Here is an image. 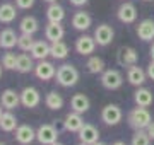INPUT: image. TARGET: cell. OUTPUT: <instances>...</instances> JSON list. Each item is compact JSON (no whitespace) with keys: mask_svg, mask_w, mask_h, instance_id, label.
I'll list each match as a JSON object with an SVG mask.
<instances>
[{"mask_svg":"<svg viewBox=\"0 0 154 145\" xmlns=\"http://www.w3.org/2000/svg\"><path fill=\"white\" fill-rule=\"evenodd\" d=\"M57 84L62 87H74L79 82V70L70 63H63L57 68Z\"/></svg>","mask_w":154,"mask_h":145,"instance_id":"cell-1","label":"cell"},{"mask_svg":"<svg viewBox=\"0 0 154 145\" xmlns=\"http://www.w3.org/2000/svg\"><path fill=\"white\" fill-rule=\"evenodd\" d=\"M127 121H128V125H130L134 130H146L149 125H151V121H152V116H151V113L147 111V108L137 106L128 113Z\"/></svg>","mask_w":154,"mask_h":145,"instance_id":"cell-2","label":"cell"},{"mask_svg":"<svg viewBox=\"0 0 154 145\" xmlns=\"http://www.w3.org/2000/svg\"><path fill=\"white\" fill-rule=\"evenodd\" d=\"M123 84V75L116 68H108L101 73V85L108 90H116L120 89Z\"/></svg>","mask_w":154,"mask_h":145,"instance_id":"cell-3","label":"cell"},{"mask_svg":"<svg viewBox=\"0 0 154 145\" xmlns=\"http://www.w3.org/2000/svg\"><path fill=\"white\" fill-rule=\"evenodd\" d=\"M36 140H38L41 145H51L58 140V130L50 125V123H45L41 125L38 130H36Z\"/></svg>","mask_w":154,"mask_h":145,"instance_id":"cell-4","label":"cell"},{"mask_svg":"<svg viewBox=\"0 0 154 145\" xmlns=\"http://www.w3.org/2000/svg\"><path fill=\"white\" fill-rule=\"evenodd\" d=\"M122 118H123V113L122 109L116 104H106L103 109H101V120L105 125L108 126H115L118 123L122 121Z\"/></svg>","mask_w":154,"mask_h":145,"instance_id":"cell-5","label":"cell"},{"mask_svg":"<svg viewBox=\"0 0 154 145\" xmlns=\"http://www.w3.org/2000/svg\"><path fill=\"white\" fill-rule=\"evenodd\" d=\"M113 38H115V31L110 24H99L96 31H94V39L99 46H108L113 43Z\"/></svg>","mask_w":154,"mask_h":145,"instance_id":"cell-6","label":"cell"},{"mask_svg":"<svg viewBox=\"0 0 154 145\" xmlns=\"http://www.w3.org/2000/svg\"><path fill=\"white\" fill-rule=\"evenodd\" d=\"M116 17H118V21L123 24H134L137 21V9L134 4L130 2H123L120 7H118V10H116Z\"/></svg>","mask_w":154,"mask_h":145,"instance_id":"cell-7","label":"cell"},{"mask_svg":"<svg viewBox=\"0 0 154 145\" xmlns=\"http://www.w3.org/2000/svg\"><path fill=\"white\" fill-rule=\"evenodd\" d=\"M96 45H98V43H96L94 36L82 34V36H79V38L75 39V51L79 53V55L88 56V55H91V53H94Z\"/></svg>","mask_w":154,"mask_h":145,"instance_id":"cell-8","label":"cell"},{"mask_svg":"<svg viewBox=\"0 0 154 145\" xmlns=\"http://www.w3.org/2000/svg\"><path fill=\"white\" fill-rule=\"evenodd\" d=\"M41 102V96H39L38 89H34V87H24L21 90V104L24 108H29V109H33L36 108Z\"/></svg>","mask_w":154,"mask_h":145,"instance_id":"cell-9","label":"cell"},{"mask_svg":"<svg viewBox=\"0 0 154 145\" xmlns=\"http://www.w3.org/2000/svg\"><path fill=\"white\" fill-rule=\"evenodd\" d=\"M0 104H2V108H5L7 111L16 109L21 104V92H16L14 89H5L0 94Z\"/></svg>","mask_w":154,"mask_h":145,"instance_id":"cell-10","label":"cell"},{"mask_svg":"<svg viewBox=\"0 0 154 145\" xmlns=\"http://www.w3.org/2000/svg\"><path fill=\"white\" fill-rule=\"evenodd\" d=\"M34 75L39 78V80H51V78L57 75V68L51 61L46 60H39V63L34 67Z\"/></svg>","mask_w":154,"mask_h":145,"instance_id":"cell-11","label":"cell"},{"mask_svg":"<svg viewBox=\"0 0 154 145\" xmlns=\"http://www.w3.org/2000/svg\"><path fill=\"white\" fill-rule=\"evenodd\" d=\"M65 36V29L62 26V22H48L45 28V38L48 39L50 43H57L62 41V38Z\"/></svg>","mask_w":154,"mask_h":145,"instance_id":"cell-12","label":"cell"},{"mask_svg":"<svg viewBox=\"0 0 154 145\" xmlns=\"http://www.w3.org/2000/svg\"><path fill=\"white\" fill-rule=\"evenodd\" d=\"M79 140L82 144H88V145H93L99 140V132L96 126L89 125V123H84V126L79 130Z\"/></svg>","mask_w":154,"mask_h":145,"instance_id":"cell-13","label":"cell"},{"mask_svg":"<svg viewBox=\"0 0 154 145\" xmlns=\"http://www.w3.org/2000/svg\"><path fill=\"white\" fill-rule=\"evenodd\" d=\"M36 138V132L29 125H19L16 128V142L21 145H29Z\"/></svg>","mask_w":154,"mask_h":145,"instance_id":"cell-14","label":"cell"},{"mask_svg":"<svg viewBox=\"0 0 154 145\" xmlns=\"http://www.w3.org/2000/svg\"><path fill=\"white\" fill-rule=\"evenodd\" d=\"M63 126L70 133H79V130L84 126V120L81 116V113H75V111L69 113L65 116V120H63Z\"/></svg>","mask_w":154,"mask_h":145,"instance_id":"cell-15","label":"cell"},{"mask_svg":"<svg viewBox=\"0 0 154 145\" xmlns=\"http://www.w3.org/2000/svg\"><path fill=\"white\" fill-rule=\"evenodd\" d=\"M137 36L140 41H152L154 39V21L152 19H144L137 26Z\"/></svg>","mask_w":154,"mask_h":145,"instance_id":"cell-16","label":"cell"},{"mask_svg":"<svg viewBox=\"0 0 154 145\" xmlns=\"http://www.w3.org/2000/svg\"><path fill=\"white\" fill-rule=\"evenodd\" d=\"M31 56L34 60H46V56H51V45H48L46 41L39 39V41H34L33 48H31Z\"/></svg>","mask_w":154,"mask_h":145,"instance_id":"cell-17","label":"cell"},{"mask_svg":"<svg viewBox=\"0 0 154 145\" xmlns=\"http://www.w3.org/2000/svg\"><path fill=\"white\" fill-rule=\"evenodd\" d=\"M89 106H91V101L86 94L79 92V94H74L70 99V109L75 113H81L84 114L86 111H89Z\"/></svg>","mask_w":154,"mask_h":145,"instance_id":"cell-18","label":"cell"},{"mask_svg":"<svg viewBox=\"0 0 154 145\" xmlns=\"http://www.w3.org/2000/svg\"><path fill=\"white\" fill-rule=\"evenodd\" d=\"M91 24H93V19H91V16H89L88 12L84 10H79L74 14V17H72V26H74V29L75 31H88L89 28H91Z\"/></svg>","mask_w":154,"mask_h":145,"instance_id":"cell-19","label":"cell"},{"mask_svg":"<svg viewBox=\"0 0 154 145\" xmlns=\"http://www.w3.org/2000/svg\"><path fill=\"white\" fill-rule=\"evenodd\" d=\"M146 77H147V72H144L140 67H137V65L128 67V72H127V80H128V84L135 85V87H140V85L146 82Z\"/></svg>","mask_w":154,"mask_h":145,"instance_id":"cell-20","label":"cell"},{"mask_svg":"<svg viewBox=\"0 0 154 145\" xmlns=\"http://www.w3.org/2000/svg\"><path fill=\"white\" fill-rule=\"evenodd\" d=\"M139 60V53L135 48H130V46H125V48H122L120 53H118V61H120L122 65H127V67H132L135 65Z\"/></svg>","mask_w":154,"mask_h":145,"instance_id":"cell-21","label":"cell"},{"mask_svg":"<svg viewBox=\"0 0 154 145\" xmlns=\"http://www.w3.org/2000/svg\"><path fill=\"white\" fill-rule=\"evenodd\" d=\"M17 39H19V36L16 34L14 29L5 28V29L0 31V46L5 48V50H12L17 45Z\"/></svg>","mask_w":154,"mask_h":145,"instance_id":"cell-22","label":"cell"},{"mask_svg":"<svg viewBox=\"0 0 154 145\" xmlns=\"http://www.w3.org/2000/svg\"><path fill=\"white\" fill-rule=\"evenodd\" d=\"M134 101H135V104L137 106H142V108H149L152 104L154 101V96L152 92L146 87H139L135 92H134Z\"/></svg>","mask_w":154,"mask_h":145,"instance_id":"cell-23","label":"cell"},{"mask_svg":"<svg viewBox=\"0 0 154 145\" xmlns=\"http://www.w3.org/2000/svg\"><path fill=\"white\" fill-rule=\"evenodd\" d=\"M46 19H48V22H62L65 19V9L58 2L50 4L46 9Z\"/></svg>","mask_w":154,"mask_h":145,"instance_id":"cell-24","label":"cell"},{"mask_svg":"<svg viewBox=\"0 0 154 145\" xmlns=\"http://www.w3.org/2000/svg\"><path fill=\"white\" fill-rule=\"evenodd\" d=\"M19 29H21L22 34H31L33 36L34 33H38L39 29V22L38 19L33 16H26L21 19V22H19Z\"/></svg>","mask_w":154,"mask_h":145,"instance_id":"cell-25","label":"cell"},{"mask_svg":"<svg viewBox=\"0 0 154 145\" xmlns=\"http://www.w3.org/2000/svg\"><path fill=\"white\" fill-rule=\"evenodd\" d=\"M34 58L29 55H17V63H16V70L21 73H29V72H34Z\"/></svg>","mask_w":154,"mask_h":145,"instance_id":"cell-26","label":"cell"},{"mask_svg":"<svg viewBox=\"0 0 154 145\" xmlns=\"http://www.w3.org/2000/svg\"><path fill=\"white\" fill-rule=\"evenodd\" d=\"M45 106L48 108V109H51V111L62 109L63 108V97H62V94H58L57 90L48 92V94L45 96Z\"/></svg>","mask_w":154,"mask_h":145,"instance_id":"cell-27","label":"cell"},{"mask_svg":"<svg viewBox=\"0 0 154 145\" xmlns=\"http://www.w3.org/2000/svg\"><path fill=\"white\" fill-rule=\"evenodd\" d=\"M17 9L12 4H0V22L2 24H11L16 21Z\"/></svg>","mask_w":154,"mask_h":145,"instance_id":"cell-28","label":"cell"},{"mask_svg":"<svg viewBox=\"0 0 154 145\" xmlns=\"http://www.w3.org/2000/svg\"><path fill=\"white\" fill-rule=\"evenodd\" d=\"M16 128H17V118L11 111L4 113L2 118H0V130L9 133V132H16Z\"/></svg>","mask_w":154,"mask_h":145,"instance_id":"cell-29","label":"cell"},{"mask_svg":"<svg viewBox=\"0 0 154 145\" xmlns=\"http://www.w3.org/2000/svg\"><path fill=\"white\" fill-rule=\"evenodd\" d=\"M51 56L55 60H65L69 56V46L63 43V41H57V43H51Z\"/></svg>","mask_w":154,"mask_h":145,"instance_id":"cell-30","label":"cell"},{"mask_svg":"<svg viewBox=\"0 0 154 145\" xmlns=\"http://www.w3.org/2000/svg\"><path fill=\"white\" fill-rule=\"evenodd\" d=\"M86 67H88L89 73H96V75H98V73H103L106 70L105 61H103V58H99V56H89Z\"/></svg>","mask_w":154,"mask_h":145,"instance_id":"cell-31","label":"cell"},{"mask_svg":"<svg viewBox=\"0 0 154 145\" xmlns=\"http://www.w3.org/2000/svg\"><path fill=\"white\" fill-rule=\"evenodd\" d=\"M132 145H151V137L146 130H135L132 137Z\"/></svg>","mask_w":154,"mask_h":145,"instance_id":"cell-32","label":"cell"},{"mask_svg":"<svg viewBox=\"0 0 154 145\" xmlns=\"http://www.w3.org/2000/svg\"><path fill=\"white\" fill-rule=\"evenodd\" d=\"M33 45H34V39L31 34H21L19 39H17V48L22 51H31Z\"/></svg>","mask_w":154,"mask_h":145,"instance_id":"cell-33","label":"cell"},{"mask_svg":"<svg viewBox=\"0 0 154 145\" xmlns=\"http://www.w3.org/2000/svg\"><path fill=\"white\" fill-rule=\"evenodd\" d=\"M16 63H17V56L14 53H5L2 56V67L7 70H16Z\"/></svg>","mask_w":154,"mask_h":145,"instance_id":"cell-34","label":"cell"},{"mask_svg":"<svg viewBox=\"0 0 154 145\" xmlns=\"http://www.w3.org/2000/svg\"><path fill=\"white\" fill-rule=\"evenodd\" d=\"M17 9H22V10H28L34 5V0H16Z\"/></svg>","mask_w":154,"mask_h":145,"instance_id":"cell-35","label":"cell"},{"mask_svg":"<svg viewBox=\"0 0 154 145\" xmlns=\"http://www.w3.org/2000/svg\"><path fill=\"white\" fill-rule=\"evenodd\" d=\"M147 77L154 80V60H151V63L147 65Z\"/></svg>","mask_w":154,"mask_h":145,"instance_id":"cell-36","label":"cell"},{"mask_svg":"<svg viewBox=\"0 0 154 145\" xmlns=\"http://www.w3.org/2000/svg\"><path fill=\"white\" fill-rule=\"evenodd\" d=\"M69 2H70L74 7H82V5H86V4H88L89 0H69Z\"/></svg>","mask_w":154,"mask_h":145,"instance_id":"cell-37","label":"cell"},{"mask_svg":"<svg viewBox=\"0 0 154 145\" xmlns=\"http://www.w3.org/2000/svg\"><path fill=\"white\" fill-rule=\"evenodd\" d=\"M146 132H147V135L151 137V140H154V121H151V125L146 128Z\"/></svg>","mask_w":154,"mask_h":145,"instance_id":"cell-38","label":"cell"},{"mask_svg":"<svg viewBox=\"0 0 154 145\" xmlns=\"http://www.w3.org/2000/svg\"><path fill=\"white\" fill-rule=\"evenodd\" d=\"M149 55H151V60H154V43L151 45V48H149Z\"/></svg>","mask_w":154,"mask_h":145,"instance_id":"cell-39","label":"cell"},{"mask_svg":"<svg viewBox=\"0 0 154 145\" xmlns=\"http://www.w3.org/2000/svg\"><path fill=\"white\" fill-rule=\"evenodd\" d=\"M113 145H127V144H125V142H115Z\"/></svg>","mask_w":154,"mask_h":145,"instance_id":"cell-40","label":"cell"},{"mask_svg":"<svg viewBox=\"0 0 154 145\" xmlns=\"http://www.w3.org/2000/svg\"><path fill=\"white\" fill-rule=\"evenodd\" d=\"M45 2H48V4H55V2H58V0H45Z\"/></svg>","mask_w":154,"mask_h":145,"instance_id":"cell-41","label":"cell"},{"mask_svg":"<svg viewBox=\"0 0 154 145\" xmlns=\"http://www.w3.org/2000/svg\"><path fill=\"white\" fill-rule=\"evenodd\" d=\"M93 145H106V144H103V142H96V144H93Z\"/></svg>","mask_w":154,"mask_h":145,"instance_id":"cell-42","label":"cell"},{"mask_svg":"<svg viewBox=\"0 0 154 145\" xmlns=\"http://www.w3.org/2000/svg\"><path fill=\"white\" fill-rule=\"evenodd\" d=\"M51 145H63V144H60V142H55V144H51Z\"/></svg>","mask_w":154,"mask_h":145,"instance_id":"cell-43","label":"cell"},{"mask_svg":"<svg viewBox=\"0 0 154 145\" xmlns=\"http://www.w3.org/2000/svg\"><path fill=\"white\" fill-rule=\"evenodd\" d=\"M2 114H4V113H2V108H0V118H2Z\"/></svg>","mask_w":154,"mask_h":145,"instance_id":"cell-44","label":"cell"},{"mask_svg":"<svg viewBox=\"0 0 154 145\" xmlns=\"http://www.w3.org/2000/svg\"><path fill=\"white\" fill-rule=\"evenodd\" d=\"M0 77H2V65H0Z\"/></svg>","mask_w":154,"mask_h":145,"instance_id":"cell-45","label":"cell"},{"mask_svg":"<svg viewBox=\"0 0 154 145\" xmlns=\"http://www.w3.org/2000/svg\"><path fill=\"white\" fill-rule=\"evenodd\" d=\"M79 145H88V144H82V142H81V144H79Z\"/></svg>","mask_w":154,"mask_h":145,"instance_id":"cell-46","label":"cell"},{"mask_svg":"<svg viewBox=\"0 0 154 145\" xmlns=\"http://www.w3.org/2000/svg\"><path fill=\"white\" fill-rule=\"evenodd\" d=\"M144 2H152V0H144Z\"/></svg>","mask_w":154,"mask_h":145,"instance_id":"cell-47","label":"cell"},{"mask_svg":"<svg viewBox=\"0 0 154 145\" xmlns=\"http://www.w3.org/2000/svg\"><path fill=\"white\" fill-rule=\"evenodd\" d=\"M0 145H4V144H2V142H0Z\"/></svg>","mask_w":154,"mask_h":145,"instance_id":"cell-48","label":"cell"}]
</instances>
